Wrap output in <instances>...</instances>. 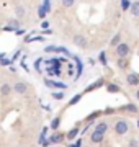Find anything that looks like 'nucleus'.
Here are the masks:
<instances>
[{
  "label": "nucleus",
  "mask_w": 139,
  "mask_h": 147,
  "mask_svg": "<svg viewBox=\"0 0 139 147\" xmlns=\"http://www.w3.org/2000/svg\"><path fill=\"white\" fill-rule=\"evenodd\" d=\"M116 54H118L119 59H124L129 54V46L126 44V42H119V44L116 46Z\"/></svg>",
  "instance_id": "f257e3e1"
},
{
  "label": "nucleus",
  "mask_w": 139,
  "mask_h": 147,
  "mask_svg": "<svg viewBox=\"0 0 139 147\" xmlns=\"http://www.w3.org/2000/svg\"><path fill=\"white\" fill-rule=\"evenodd\" d=\"M128 129H129V126H128V123L126 121H118L116 124H115V131H116V134H119V136H123V134H126L128 132Z\"/></svg>",
  "instance_id": "f03ea898"
},
{
  "label": "nucleus",
  "mask_w": 139,
  "mask_h": 147,
  "mask_svg": "<svg viewBox=\"0 0 139 147\" xmlns=\"http://www.w3.org/2000/svg\"><path fill=\"white\" fill-rule=\"evenodd\" d=\"M11 90H13L15 93H18V95H23V93H26L28 87H26V84H23V82H16L15 87H11Z\"/></svg>",
  "instance_id": "7ed1b4c3"
},
{
  "label": "nucleus",
  "mask_w": 139,
  "mask_h": 147,
  "mask_svg": "<svg viewBox=\"0 0 139 147\" xmlns=\"http://www.w3.org/2000/svg\"><path fill=\"white\" fill-rule=\"evenodd\" d=\"M74 44H75V46H79V47H87V44H88V42H87V39L84 36L77 34V36L74 38Z\"/></svg>",
  "instance_id": "20e7f679"
},
{
  "label": "nucleus",
  "mask_w": 139,
  "mask_h": 147,
  "mask_svg": "<svg viewBox=\"0 0 139 147\" xmlns=\"http://www.w3.org/2000/svg\"><path fill=\"white\" fill-rule=\"evenodd\" d=\"M90 139H92L93 144H100V142L103 141V134L102 132H98V131H93V134L90 136Z\"/></svg>",
  "instance_id": "39448f33"
},
{
  "label": "nucleus",
  "mask_w": 139,
  "mask_h": 147,
  "mask_svg": "<svg viewBox=\"0 0 139 147\" xmlns=\"http://www.w3.org/2000/svg\"><path fill=\"white\" fill-rule=\"evenodd\" d=\"M126 80H128L129 85H138L139 84V75L138 74H129L128 77H126Z\"/></svg>",
  "instance_id": "423d86ee"
},
{
  "label": "nucleus",
  "mask_w": 139,
  "mask_h": 147,
  "mask_svg": "<svg viewBox=\"0 0 139 147\" xmlns=\"http://www.w3.org/2000/svg\"><path fill=\"white\" fill-rule=\"evenodd\" d=\"M129 10H131V15L133 16H139V2H133L129 5Z\"/></svg>",
  "instance_id": "0eeeda50"
},
{
  "label": "nucleus",
  "mask_w": 139,
  "mask_h": 147,
  "mask_svg": "<svg viewBox=\"0 0 139 147\" xmlns=\"http://www.w3.org/2000/svg\"><path fill=\"white\" fill-rule=\"evenodd\" d=\"M10 92H11V87L8 84H3L2 87H0V95L2 96H7V95H10Z\"/></svg>",
  "instance_id": "6e6552de"
},
{
  "label": "nucleus",
  "mask_w": 139,
  "mask_h": 147,
  "mask_svg": "<svg viewBox=\"0 0 139 147\" xmlns=\"http://www.w3.org/2000/svg\"><path fill=\"white\" fill-rule=\"evenodd\" d=\"M75 59V62H77V79H80V74H82V70H84V64H82V61L79 57H74Z\"/></svg>",
  "instance_id": "1a4fd4ad"
},
{
  "label": "nucleus",
  "mask_w": 139,
  "mask_h": 147,
  "mask_svg": "<svg viewBox=\"0 0 139 147\" xmlns=\"http://www.w3.org/2000/svg\"><path fill=\"white\" fill-rule=\"evenodd\" d=\"M95 131H98V132H102V134H105V132L108 131V124H107V123H100V124L95 127Z\"/></svg>",
  "instance_id": "9d476101"
},
{
  "label": "nucleus",
  "mask_w": 139,
  "mask_h": 147,
  "mask_svg": "<svg viewBox=\"0 0 139 147\" xmlns=\"http://www.w3.org/2000/svg\"><path fill=\"white\" fill-rule=\"evenodd\" d=\"M46 85L48 87H57V88H65L64 84H59V82H53V80H46Z\"/></svg>",
  "instance_id": "9b49d317"
},
{
  "label": "nucleus",
  "mask_w": 139,
  "mask_h": 147,
  "mask_svg": "<svg viewBox=\"0 0 139 147\" xmlns=\"http://www.w3.org/2000/svg\"><path fill=\"white\" fill-rule=\"evenodd\" d=\"M15 13H16V16H18V18H22V16H25V8H23L22 5H18L15 8Z\"/></svg>",
  "instance_id": "f8f14e48"
},
{
  "label": "nucleus",
  "mask_w": 139,
  "mask_h": 147,
  "mask_svg": "<svg viewBox=\"0 0 139 147\" xmlns=\"http://www.w3.org/2000/svg\"><path fill=\"white\" fill-rule=\"evenodd\" d=\"M119 42H121V34L118 33V34H115V36H113V39H111V46H118Z\"/></svg>",
  "instance_id": "ddd939ff"
},
{
  "label": "nucleus",
  "mask_w": 139,
  "mask_h": 147,
  "mask_svg": "<svg viewBox=\"0 0 139 147\" xmlns=\"http://www.w3.org/2000/svg\"><path fill=\"white\" fill-rule=\"evenodd\" d=\"M61 139H62L61 134H54V136L49 139V144H57V142H61Z\"/></svg>",
  "instance_id": "4468645a"
},
{
  "label": "nucleus",
  "mask_w": 139,
  "mask_h": 147,
  "mask_svg": "<svg viewBox=\"0 0 139 147\" xmlns=\"http://www.w3.org/2000/svg\"><path fill=\"white\" fill-rule=\"evenodd\" d=\"M46 15H48V10H46L44 7H39V8H38V16H39L41 20H43V18H44Z\"/></svg>",
  "instance_id": "2eb2a0df"
},
{
  "label": "nucleus",
  "mask_w": 139,
  "mask_h": 147,
  "mask_svg": "<svg viewBox=\"0 0 139 147\" xmlns=\"http://www.w3.org/2000/svg\"><path fill=\"white\" fill-rule=\"evenodd\" d=\"M77 134H79V129H77V127H74V129H70V131H69V134H67V139H74Z\"/></svg>",
  "instance_id": "dca6fc26"
},
{
  "label": "nucleus",
  "mask_w": 139,
  "mask_h": 147,
  "mask_svg": "<svg viewBox=\"0 0 139 147\" xmlns=\"http://www.w3.org/2000/svg\"><path fill=\"white\" fill-rule=\"evenodd\" d=\"M107 90H108V92H111V93H116V92H119V87H116V85H108V87H107Z\"/></svg>",
  "instance_id": "f3484780"
},
{
  "label": "nucleus",
  "mask_w": 139,
  "mask_h": 147,
  "mask_svg": "<svg viewBox=\"0 0 139 147\" xmlns=\"http://www.w3.org/2000/svg\"><path fill=\"white\" fill-rule=\"evenodd\" d=\"M80 98H82V95H75L74 98L69 101V105H75V103H79V101H80Z\"/></svg>",
  "instance_id": "a211bd4d"
},
{
  "label": "nucleus",
  "mask_w": 139,
  "mask_h": 147,
  "mask_svg": "<svg viewBox=\"0 0 139 147\" xmlns=\"http://www.w3.org/2000/svg\"><path fill=\"white\" fill-rule=\"evenodd\" d=\"M51 127H53L54 131H56V129L59 127V118H54V121L51 123Z\"/></svg>",
  "instance_id": "6ab92c4d"
},
{
  "label": "nucleus",
  "mask_w": 139,
  "mask_h": 147,
  "mask_svg": "<svg viewBox=\"0 0 139 147\" xmlns=\"http://www.w3.org/2000/svg\"><path fill=\"white\" fill-rule=\"evenodd\" d=\"M39 144H41V146H44V147H48L49 146V141H46V139H44V136H39Z\"/></svg>",
  "instance_id": "aec40b11"
},
{
  "label": "nucleus",
  "mask_w": 139,
  "mask_h": 147,
  "mask_svg": "<svg viewBox=\"0 0 139 147\" xmlns=\"http://www.w3.org/2000/svg\"><path fill=\"white\" fill-rule=\"evenodd\" d=\"M100 85H102V80H98V82H96V84L90 85V87H88V88H87V92H92V90H93V88H96V87H100Z\"/></svg>",
  "instance_id": "412c9836"
},
{
  "label": "nucleus",
  "mask_w": 139,
  "mask_h": 147,
  "mask_svg": "<svg viewBox=\"0 0 139 147\" xmlns=\"http://www.w3.org/2000/svg\"><path fill=\"white\" fill-rule=\"evenodd\" d=\"M129 5H131V2H129V0H123V2H121V7H123V10H128Z\"/></svg>",
  "instance_id": "4be33fe9"
},
{
  "label": "nucleus",
  "mask_w": 139,
  "mask_h": 147,
  "mask_svg": "<svg viewBox=\"0 0 139 147\" xmlns=\"http://www.w3.org/2000/svg\"><path fill=\"white\" fill-rule=\"evenodd\" d=\"M74 2L75 0H62V5L64 7H72L74 5Z\"/></svg>",
  "instance_id": "5701e85b"
},
{
  "label": "nucleus",
  "mask_w": 139,
  "mask_h": 147,
  "mask_svg": "<svg viewBox=\"0 0 139 147\" xmlns=\"http://www.w3.org/2000/svg\"><path fill=\"white\" fill-rule=\"evenodd\" d=\"M100 62L103 65H107V57H105V53H100Z\"/></svg>",
  "instance_id": "b1692460"
},
{
  "label": "nucleus",
  "mask_w": 139,
  "mask_h": 147,
  "mask_svg": "<svg viewBox=\"0 0 139 147\" xmlns=\"http://www.w3.org/2000/svg\"><path fill=\"white\" fill-rule=\"evenodd\" d=\"M53 96L56 98V100H61V98H64V93H61V92H57V93H53Z\"/></svg>",
  "instance_id": "393cba45"
},
{
  "label": "nucleus",
  "mask_w": 139,
  "mask_h": 147,
  "mask_svg": "<svg viewBox=\"0 0 139 147\" xmlns=\"http://www.w3.org/2000/svg\"><path fill=\"white\" fill-rule=\"evenodd\" d=\"M118 67H119V69H126L128 65H126V62H124V61H118Z\"/></svg>",
  "instance_id": "a878e982"
},
{
  "label": "nucleus",
  "mask_w": 139,
  "mask_h": 147,
  "mask_svg": "<svg viewBox=\"0 0 139 147\" xmlns=\"http://www.w3.org/2000/svg\"><path fill=\"white\" fill-rule=\"evenodd\" d=\"M126 110H129V111H133V113H136V111H138V108H136L134 105H128V106H126Z\"/></svg>",
  "instance_id": "bb28decb"
},
{
  "label": "nucleus",
  "mask_w": 139,
  "mask_h": 147,
  "mask_svg": "<svg viewBox=\"0 0 139 147\" xmlns=\"http://www.w3.org/2000/svg\"><path fill=\"white\" fill-rule=\"evenodd\" d=\"M10 61H7V59H0V65H8Z\"/></svg>",
  "instance_id": "cd10ccee"
},
{
  "label": "nucleus",
  "mask_w": 139,
  "mask_h": 147,
  "mask_svg": "<svg viewBox=\"0 0 139 147\" xmlns=\"http://www.w3.org/2000/svg\"><path fill=\"white\" fill-rule=\"evenodd\" d=\"M129 147H138V141H133V139H131V141H129Z\"/></svg>",
  "instance_id": "c85d7f7f"
},
{
  "label": "nucleus",
  "mask_w": 139,
  "mask_h": 147,
  "mask_svg": "<svg viewBox=\"0 0 139 147\" xmlns=\"http://www.w3.org/2000/svg\"><path fill=\"white\" fill-rule=\"evenodd\" d=\"M41 28L48 30V28H49V23H48V21H43V23H41Z\"/></svg>",
  "instance_id": "c756f323"
},
{
  "label": "nucleus",
  "mask_w": 139,
  "mask_h": 147,
  "mask_svg": "<svg viewBox=\"0 0 139 147\" xmlns=\"http://www.w3.org/2000/svg\"><path fill=\"white\" fill-rule=\"evenodd\" d=\"M80 146H82V141H80V139H79V141L75 142L74 146H70V147H80Z\"/></svg>",
  "instance_id": "7c9ffc66"
},
{
  "label": "nucleus",
  "mask_w": 139,
  "mask_h": 147,
  "mask_svg": "<svg viewBox=\"0 0 139 147\" xmlns=\"http://www.w3.org/2000/svg\"><path fill=\"white\" fill-rule=\"evenodd\" d=\"M20 53H22V51H16V53H15V56H13V61H15V59H18V57H20Z\"/></svg>",
  "instance_id": "2f4dec72"
},
{
  "label": "nucleus",
  "mask_w": 139,
  "mask_h": 147,
  "mask_svg": "<svg viewBox=\"0 0 139 147\" xmlns=\"http://www.w3.org/2000/svg\"><path fill=\"white\" fill-rule=\"evenodd\" d=\"M136 98H138V100H139V90H138V92H136Z\"/></svg>",
  "instance_id": "473e14b6"
},
{
  "label": "nucleus",
  "mask_w": 139,
  "mask_h": 147,
  "mask_svg": "<svg viewBox=\"0 0 139 147\" xmlns=\"http://www.w3.org/2000/svg\"><path fill=\"white\" fill-rule=\"evenodd\" d=\"M3 57H5V54L2 53V54H0V59H3Z\"/></svg>",
  "instance_id": "72a5a7b5"
},
{
  "label": "nucleus",
  "mask_w": 139,
  "mask_h": 147,
  "mask_svg": "<svg viewBox=\"0 0 139 147\" xmlns=\"http://www.w3.org/2000/svg\"><path fill=\"white\" fill-rule=\"evenodd\" d=\"M138 126H139V121H138Z\"/></svg>",
  "instance_id": "f704fd0d"
}]
</instances>
